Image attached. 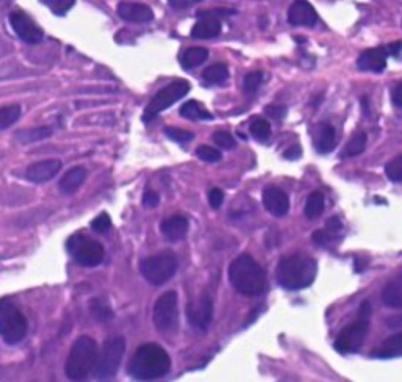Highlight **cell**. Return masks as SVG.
I'll return each instance as SVG.
<instances>
[{"mask_svg":"<svg viewBox=\"0 0 402 382\" xmlns=\"http://www.w3.org/2000/svg\"><path fill=\"white\" fill-rule=\"evenodd\" d=\"M318 264L316 260L305 256V254H288L281 257L277 272V282L286 290H302L310 286L316 279Z\"/></svg>","mask_w":402,"mask_h":382,"instance_id":"6da1fadb","label":"cell"},{"mask_svg":"<svg viewBox=\"0 0 402 382\" xmlns=\"http://www.w3.org/2000/svg\"><path fill=\"white\" fill-rule=\"evenodd\" d=\"M171 361L167 351L157 344L141 345L129 363V375L139 381H154L167 375Z\"/></svg>","mask_w":402,"mask_h":382,"instance_id":"7a4b0ae2","label":"cell"},{"mask_svg":"<svg viewBox=\"0 0 402 382\" xmlns=\"http://www.w3.org/2000/svg\"><path fill=\"white\" fill-rule=\"evenodd\" d=\"M228 276L234 290L243 296H258L266 289L264 269L248 254H242L231 262Z\"/></svg>","mask_w":402,"mask_h":382,"instance_id":"3957f363","label":"cell"},{"mask_svg":"<svg viewBox=\"0 0 402 382\" xmlns=\"http://www.w3.org/2000/svg\"><path fill=\"white\" fill-rule=\"evenodd\" d=\"M98 345L91 337H79L66 359L65 371L71 381H82L94 370L98 361Z\"/></svg>","mask_w":402,"mask_h":382,"instance_id":"277c9868","label":"cell"},{"mask_svg":"<svg viewBox=\"0 0 402 382\" xmlns=\"http://www.w3.org/2000/svg\"><path fill=\"white\" fill-rule=\"evenodd\" d=\"M27 320L10 299H0V337L5 344L16 345L27 336Z\"/></svg>","mask_w":402,"mask_h":382,"instance_id":"5b68a950","label":"cell"},{"mask_svg":"<svg viewBox=\"0 0 402 382\" xmlns=\"http://www.w3.org/2000/svg\"><path fill=\"white\" fill-rule=\"evenodd\" d=\"M178 259L173 252H161L145 259L140 264V272L145 279L153 285H162L175 276Z\"/></svg>","mask_w":402,"mask_h":382,"instance_id":"8992f818","label":"cell"},{"mask_svg":"<svg viewBox=\"0 0 402 382\" xmlns=\"http://www.w3.org/2000/svg\"><path fill=\"white\" fill-rule=\"evenodd\" d=\"M124 349L126 340L123 337H116L106 341L101 353H98V361L96 365H94V375H96V379L109 381L116 375L123 361Z\"/></svg>","mask_w":402,"mask_h":382,"instance_id":"52a82bcc","label":"cell"},{"mask_svg":"<svg viewBox=\"0 0 402 382\" xmlns=\"http://www.w3.org/2000/svg\"><path fill=\"white\" fill-rule=\"evenodd\" d=\"M68 252L82 267H98L106 257L104 246L93 238L76 234L66 243Z\"/></svg>","mask_w":402,"mask_h":382,"instance_id":"ba28073f","label":"cell"},{"mask_svg":"<svg viewBox=\"0 0 402 382\" xmlns=\"http://www.w3.org/2000/svg\"><path fill=\"white\" fill-rule=\"evenodd\" d=\"M153 320L156 329L165 336H173L178 331L179 312H178V294L167 291L156 301Z\"/></svg>","mask_w":402,"mask_h":382,"instance_id":"9c48e42d","label":"cell"},{"mask_svg":"<svg viewBox=\"0 0 402 382\" xmlns=\"http://www.w3.org/2000/svg\"><path fill=\"white\" fill-rule=\"evenodd\" d=\"M189 91H191V83L187 81H175L173 83L167 85L154 96L151 102H149V105L145 110L144 121H151L161 111L167 110L173 103L183 99Z\"/></svg>","mask_w":402,"mask_h":382,"instance_id":"30bf717a","label":"cell"},{"mask_svg":"<svg viewBox=\"0 0 402 382\" xmlns=\"http://www.w3.org/2000/svg\"><path fill=\"white\" fill-rule=\"evenodd\" d=\"M369 332V318L360 316L357 321L349 324L348 328H344L340 336L336 337L335 348L341 354H352L357 353L358 349L363 346L366 336Z\"/></svg>","mask_w":402,"mask_h":382,"instance_id":"8fae6325","label":"cell"},{"mask_svg":"<svg viewBox=\"0 0 402 382\" xmlns=\"http://www.w3.org/2000/svg\"><path fill=\"white\" fill-rule=\"evenodd\" d=\"M212 315H214V306L206 293L187 306V320L196 329H206L212 321Z\"/></svg>","mask_w":402,"mask_h":382,"instance_id":"7c38bea8","label":"cell"},{"mask_svg":"<svg viewBox=\"0 0 402 382\" xmlns=\"http://www.w3.org/2000/svg\"><path fill=\"white\" fill-rule=\"evenodd\" d=\"M10 24L13 30L16 31V35L27 44H38L44 36L43 30L39 29L27 14H24L21 11H13L10 14Z\"/></svg>","mask_w":402,"mask_h":382,"instance_id":"4fadbf2b","label":"cell"},{"mask_svg":"<svg viewBox=\"0 0 402 382\" xmlns=\"http://www.w3.org/2000/svg\"><path fill=\"white\" fill-rule=\"evenodd\" d=\"M288 22L296 27H313L318 22V13L308 0H296L288 10Z\"/></svg>","mask_w":402,"mask_h":382,"instance_id":"5bb4252c","label":"cell"},{"mask_svg":"<svg viewBox=\"0 0 402 382\" xmlns=\"http://www.w3.org/2000/svg\"><path fill=\"white\" fill-rule=\"evenodd\" d=\"M263 204L266 210L273 217H285L289 212V199L285 191L275 187H269L263 191Z\"/></svg>","mask_w":402,"mask_h":382,"instance_id":"9a60e30c","label":"cell"},{"mask_svg":"<svg viewBox=\"0 0 402 382\" xmlns=\"http://www.w3.org/2000/svg\"><path fill=\"white\" fill-rule=\"evenodd\" d=\"M120 18L126 22L132 24H146L153 21L154 14L153 10L148 5L144 4H134V2H120L116 8Z\"/></svg>","mask_w":402,"mask_h":382,"instance_id":"2e32d148","label":"cell"},{"mask_svg":"<svg viewBox=\"0 0 402 382\" xmlns=\"http://www.w3.org/2000/svg\"><path fill=\"white\" fill-rule=\"evenodd\" d=\"M387 57L388 52L385 47L368 49L358 57L357 66L360 71H368V73H382L387 68Z\"/></svg>","mask_w":402,"mask_h":382,"instance_id":"e0dca14e","label":"cell"},{"mask_svg":"<svg viewBox=\"0 0 402 382\" xmlns=\"http://www.w3.org/2000/svg\"><path fill=\"white\" fill-rule=\"evenodd\" d=\"M61 170L60 160H44L30 165L26 171V179L34 182V184H43V182L51 180L55 174Z\"/></svg>","mask_w":402,"mask_h":382,"instance_id":"ac0fdd59","label":"cell"},{"mask_svg":"<svg viewBox=\"0 0 402 382\" xmlns=\"http://www.w3.org/2000/svg\"><path fill=\"white\" fill-rule=\"evenodd\" d=\"M161 230L167 240L179 242V240H183L187 234L189 221H187V218L181 217V215H175V217H170L162 221Z\"/></svg>","mask_w":402,"mask_h":382,"instance_id":"d6986e66","label":"cell"},{"mask_svg":"<svg viewBox=\"0 0 402 382\" xmlns=\"http://www.w3.org/2000/svg\"><path fill=\"white\" fill-rule=\"evenodd\" d=\"M220 33H222V24L218 18H200L191 31L192 38L196 39L217 38Z\"/></svg>","mask_w":402,"mask_h":382,"instance_id":"ffe728a7","label":"cell"},{"mask_svg":"<svg viewBox=\"0 0 402 382\" xmlns=\"http://www.w3.org/2000/svg\"><path fill=\"white\" fill-rule=\"evenodd\" d=\"M382 301L385 306L391 309L402 307V273L396 274L387 285L383 286Z\"/></svg>","mask_w":402,"mask_h":382,"instance_id":"44dd1931","label":"cell"},{"mask_svg":"<svg viewBox=\"0 0 402 382\" xmlns=\"http://www.w3.org/2000/svg\"><path fill=\"white\" fill-rule=\"evenodd\" d=\"M86 177V171L85 168H81V166H76V168L73 170H69L65 176L61 177L60 180V191L63 195H73L76 190H79V187H81L84 184V180Z\"/></svg>","mask_w":402,"mask_h":382,"instance_id":"7402d4cb","label":"cell"},{"mask_svg":"<svg viewBox=\"0 0 402 382\" xmlns=\"http://www.w3.org/2000/svg\"><path fill=\"white\" fill-rule=\"evenodd\" d=\"M373 356L381 357V359H393V357H401L402 356V332L385 340L383 344L376 349Z\"/></svg>","mask_w":402,"mask_h":382,"instance_id":"603a6c76","label":"cell"},{"mask_svg":"<svg viewBox=\"0 0 402 382\" xmlns=\"http://www.w3.org/2000/svg\"><path fill=\"white\" fill-rule=\"evenodd\" d=\"M208 57L209 52L208 49H204V47H191V49H187L183 53V57H181V65H183L184 69L199 68L208 60Z\"/></svg>","mask_w":402,"mask_h":382,"instance_id":"cb8c5ba5","label":"cell"},{"mask_svg":"<svg viewBox=\"0 0 402 382\" xmlns=\"http://www.w3.org/2000/svg\"><path fill=\"white\" fill-rule=\"evenodd\" d=\"M201 77L204 83L208 85H223L230 77V73H228V68L223 63H216V65L204 69Z\"/></svg>","mask_w":402,"mask_h":382,"instance_id":"d4e9b609","label":"cell"},{"mask_svg":"<svg viewBox=\"0 0 402 382\" xmlns=\"http://www.w3.org/2000/svg\"><path fill=\"white\" fill-rule=\"evenodd\" d=\"M90 314L96 321L106 323L109 320H112L114 310L110 309L109 302L102 298H93L90 302Z\"/></svg>","mask_w":402,"mask_h":382,"instance_id":"484cf974","label":"cell"},{"mask_svg":"<svg viewBox=\"0 0 402 382\" xmlns=\"http://www.w3.org/2000/svg\"><path fill=\"white\" fill-rule=\"evenodd\" d=\"M324 212V196L321 191H313L305 204V217L308 220H318Z\"/></svg>","mask_w":402,"mask_h":382,"instance_id":"4316f807","label":"cell"},{"mask_svg":"<svg viewBox=\"0 0 402 382\" xmlns=\"http://www.w3.org/2000/svg\"><path fill=\"white\" fill-rule=\"evenodd\" d=\"M179 115L186 119H191V121H199V119H212V115L209 113V111L204 110L200 103L195 100L186 102L184 105L181 107Z\"/></svg>","mask_w":402,"mask_h":382,"instance_id":"83f0119b","label":"cell"},{"mask_svg":"<svg viewBox=\"0 0 402 382\" xmlns=\"http://www.w3.org/2000/svg\"><path fill=\"white\" fill-rule=\"evenodd\" d=\"M336 145V133L332 125L326 124L321 129L319 138H318V150L322 154H328Z\"/></svg>","mask_w":402,"mask_h":382,"instance_id":"f1b7e54d","label":"cell"},{"mask_svg":"<svg viewBox=\"0 0 402 382\" xmlns=\"http://www.w3.org/2000/svg\"><path fill=\"white\" fill-rule=\"evenodd\" d=\"M52 135L51 127H35V129L19 130L16 133V138L22 143H34L38 140H44Z\"/></svg>","mask_w":402,"mask_h":382,"instance_id":"f546056e","label":"cell"},{"mask_svg":"<svg viewBox=\"0 0 402 382\" xmlns=\"http://www.w3.org/2000/svg\"><path fill=\"white\" fill-rule=\"evenodd\" d=\"M21 118V107L19 105H6L0 108V130H5L11 127Z\"/></svg>","mask_w":402,"mask_h":382,"instance_id":"4dcf8cb0","label":"cell"},{"mask_svg":"<svg viewBox=\"0 0 402 382\" xmlns=\"http://www.w3.org/2000/svg\"><path fill=\"white\" fill-rule=\"evenodd\" d=\"M366 141H368V137H366V133L363 132H360V133H356L352 137V140L349 141V145L348 148H346V157H356L358 154H361L365 150L366 148Z\"/></svg>","mask_w":402,"mask_h":382,"instance_id":"1f68e13d","label":"cell"},{"mask_svg":"<svg viewBox=\"0 0 402 382\" xmlns=\"http://www.w3.org/2000/svg\"><path fill=\"white\" fill-rule=\"evenodd\" d=\"M271 124L264 121V119H256V121H253L250 124V133L253 135V137L258 140V141H267L271 137Z\"/></svg>","mask_w":402,"mask_h":382,"instance_id":"d6a6232c","label":"cell"},{"mask_svg":"<svg viewBox=\"0 0 402 382\" xmlns=\"http://www.w3.org/2000/svg\"><path fill=\"white\" fill-rule=\"evenodd\" d=\"M385 172H387V177L391 182H402V154L387 163Z\"/></svg>","mask_w":402,"mask_h":382,"instance_id":"836d02e7","label":"cell"},{"mask_svg":"<svg viewBox=\"0 0 402 382\" xmlns=\"http://www.w3.org/2000/svg\"><path fill=\"white\" fill-rule=\"evenodd\" d=\"M263 82V74L261 73H250L243 78V91L247 94H255Z\"/></svg>","mask_w":402,"mask_h":382,"instance_id":"e575fe53","label":"cell"},{"mask_svg":"<svg viewBox=\"0 0 402 382\" xmlns=\"http://www.w3.org/2000/svg\"><path fill=\"white\" fill-rule=\"evenodd\" d=\"M165 135H167L170 140L176 141V143H189L194 140L192 132L178 129V127H167V129H165Z\"/></svg>","mask_w":402,"mask_h":382,"instance_id":"d590c367","label":"cell"},{"mask_svg":"<svg viewBox=\"0 0 402 382\" xmlns=\"http://www.w3.org/2000/svg\"><path fill=\"white\" fill-rule=\"evenodd\" d=\"M196 155H199V158H201L203 162H208V163L220 162V158H222L220 150L211 148V146H200L199 149H196Z\"/></svg>","mask_w":402,"mask_h":382,"instance_id":"8d00e7d4","label":"cell"},{"mask_svg":"<svg viewBox=\"0 0 402 382\" xmlns=\"http://www.w3.org/2000/svg\"><path fill=\"white\" fill-rule=\"evenodd\" d=\"M110 227H112V220H110L107 213H101L99 217H96L91 221V229L98 234L109 232Z\"/></svg>","mask_w":402,"mask_h":382,"instance_id":"74e56055","label":"cell"},{"mask_svg":"<svg viewBox=\"0 0 402 382\" xmlns=\"http://www.w3.org/2000/svg\"><path fill=\"white\" fill-rule=\"evenodd\" d=\"M46 4L55 14L61 16V14L68 13L71 8L74 6L76 0H46Z\"/></svg>","mask_w":402,"mask_h":382,"instance_id":"f35d334b","label":"cell"},{"mask_svg":"<svg viewBox=\"0 0 402 382\" xmlns=\"http://www.w3.org/2000/svg\"><path fill=\"white\" fill-rule=\"evenodd\" d=\"M212 138H214L216 145L222 149H233L236 146L234 138L228 132H216Z\"/></svg>","mask_w":402,"mask_h":382,"instance_id":"ab89813d","label":"cell"},{"mask_svg":"<svg viewBox=\"0 0 402 382\" xmlns=\"http://www.w3.org/2000/svg\"><path fill=\"white\" fill-rule=\"evenodd\" d=\"M333 232L328 229H322V230H316V232L313 234V242L316 243L318 246H327L330 244V242L333 240Z\"/></svg>","mask_w":402,"mask_h":382,"instance_id":"60d3db41","label":"cell"},{"mask_svg":"<svg viewBox=\"0 0 402 382\" xmlns=\"http://www.w3.org/2000/svg\"><path fill=\"white\" fill-rule=\"evenodd\" d=\"M234 10L230 8H220V10H208V11H199V19L200 18H220V16H231L234 14Z\"/></svg>","mask_w":402,"mask_h":382,"instance_id":"b9f144b4","label":"cell"},{"mask_svg":"<svg viewBox=\"0 0 402 382\" xmlns=\"http://www.w3.org/2000/svg\"><path fill=\"white\" fill-rule=\"evenodd\" d=\"M208 199H209V204H211L212 209H220V207H222V204H223V193L218 188H212L209 191Z\"/></svg>","mask_w":402,"mask_h":382,"instance_id":"7bdbcfd3","label":"cell"},{"mask_svg":"<svg viewBox=\"0 0 402 382\" xmlns=\"http://www.w3.org/2000/svg\"><path fill=\"white\" fill-rule=\"evenodd\" d=\"M264 111L272 119H281V118H285V115H286V107L285 105H277V103H273V105H267L264 108Z\"/></svg>","mask_w":402,"mask_h":382,"instance_id":"ee69618b","label":"cell"},{"mask_svg":"<svg viewBox=\"0 0 402 382\" xmlns=\"http://www.w3.org/2000/svg\"><path fill=\"white\" fill-rule=\"evenodd\" d=\"M200 2H203V0H169V5L171 8H175V10H187V8H191Z\"/></svg>","mask_w":402,"mask_h":382,"instance_id":"f6af8a7d","label":"cell"},{"mask_svg":"<svg viewBox=\"0 0 402 382\" xmlns=\"http://www.w3.org/2000/svg\"><path fill=\"white\" fill-rule=\"evenodd\" d=\"M144 205L148 207V209H154V207L159 205V195L154 193L151 190H148L144 195Z\"/></svg>","mask_w":402,"mask_h":382,"instance_id":"bcb514c9","label":"cell"},{"mask_svg":"<svg viewBox=\"0 0 402 382\" xmlns=\"http://www.w3.org/2000/svg\"><path fill=\"white\" fill-rule=\"evenodd\" d=\"M391 100L396 107H402V82L395 85V88L391 90Z\"/></svg>","mask_w":402,"mask_h":382,"instance_id":"7dc6e473","label":"cell"},{"mask_svg":"<svg viewBox=\"0 0 402 382\" xmlns=\"http://www.w3.org/2000/svg\"><path fill=\"white\" fill-rule=\"evenodd\" d=\"M387 49L388 55H393V57H399V53L402 52V43L398 41V43H391L388 47H385Z\"/></svg>","mask_w":402,"mask_h":382,"instance_id":"c3c4849f","label":"cell"},{"mask_svg":"<svg viewBox=\"0 0 402 382\" xmlns=\"http://www.w3.org/2000/svg\"><path fill=\"white\" fill-rule=\"evenodd\" d=\"M327 229H328V230H332L333 234H336L338 230H341V229H343L341 221L338 220V218H330V220L327 221Z\"/></svg>","mask_w":402,"mask_h":382,"instance_id":"681fc988","label":"cell"},{"mask_svg":"<svg viewBox=\"0 0 402 382\" xmlns=\"http://www.w3.org/2000/svg\"><path fill=\"white\" fill-rule=\"evenodd\" d=\"M301 155H302V150H301V148H298V146L297 148L296 146L294 148H289L286 153H285L286 158H298Z\"/></svg>","mask_w":402,"mask_h":382,"instance_id":"f907efd6","label":"cell"},{"mask_svg":"<svg viewBox=\"0 0 402 382\" xmlns=\"http://www.w3.org/2000/svg\"><path fill=\"white\" fill-rule=\"evenodd\" d=\"M388 328H401L402 326V316H393L387 321Z\"/></svg>","mask_w":402,"mask_h":382,"instance_id":"816d5d0a","label":"cell"}]
</instances>
